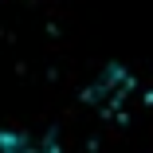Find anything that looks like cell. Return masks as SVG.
I'll use <instances>...</instances> for the list:
<instances>
[{
	"label": "cell",
	"instance_id": "1",
	"mask_svg": "<svg viewBox=\"0 0 153 153\" xmlns=\"http://www.w3.org/2000/svg\"><path fill=\"white\" fill-rule=\"evenodd\" d=\"M0 153H63L55 137L36 134V130H8L0 137Z\"/></svg>",
	"mask_w": 153,
	"mask_h": 153
}]
</instances>
